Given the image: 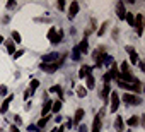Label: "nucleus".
Returning <instances> with one entry per match:
<instances>
[{"label": "nucleus", "mask_w": 145, "mask_h": 132, "mask_svg": "<svg viewBox=\"0 0 145 132\" xmlns=\"http://www.w3.org/2000/svg\"><path fill=\"white\" fill-rule=\"evenodd\" d=\"M61 38H63V31H61V29L56 31V28H50V31H48V40H50L53 45H58V43L61 41Z\"/></svg>", "instance_id": "f257e3e1"}, {"label": "nucleus", "mask_w": 145, "mask_h": 132, "mask_svg": "<svg viewBox=\"0 0 145 132\" xmlns=\"http://www.w3.org/2000/svg\"><path fill=\"white\" fill-rule=\"evenodd\" d=\"M133 26L137 28V34L142 36V34H143V14H137V16H135Z\"/></svg>", "instance_id": "f03ea898"}, {"label": "nucleus", "mask_w": 145, "mask_h": 132, "mask_svg": "<svg viewBox=\"0 0 145 132\" xmlns=\"http://www.w3.org/2000/svg\"><path fill=\"white\" fill-rule=\"evenodd\" d=\"M123 100L128 105H140L142 103V98L137 96V94H123Z\"/></svg>", "instance_id": "7ed1b4c3"}, {"label": "nucleus", "mask_w": 145, "mask_h": 132, "mask_svg": "<svg viewBox=\"0 0 145 132\" xmlns=\"http://www.w3.org/2000/svg\"><path fill=\"white\" fill-rule=\"evenodd\" d=\"M109 96H111V112L116 113L118 112V106H120V94L116 91H113Z\"/></svg>", "instance_id": "20e7f679"}, {"label": "nucleus", "mask_w": 145, "mask_h": 132, "mask_svg": "<svg viewBox=\"0 0 145 132\" xmlns=\"http://www.w3.org/2000/svg\"><path fill=\"white\" fill-rule=\"evenodd\" d=\"M101 117H103V112H101V113H97V115L94 117V122H92V130H91V132H99V130H101V127H103Z\"/></svg>", "instance_id": "39448f33"}, {"label": "nucleus", "mask_w": 145, "mask_h": 132, "mask_svg": "<svg viewBox=\"0 0 145 132\" xmlns=\"http://www.w3.org/2000/svg\"><path fill=\"white\" fill-rule=\"evenodd\" d=\"M39 69L43 72H48V74H53L56 69H58V63H41L39 65Z\"/></svg>", "instance_id": "423d86ee"}, {"label": "nucleus", "mask_w": 145, "mask_h": 132, "mask_svg": "<svg viewBox=\"0 0 145 132\" xmlns=\"http://www.w3.org/2000/svg\"><path fill=\"white\" fill-rule=\"evenodd\" d=\"M79 12V2H72L70 4V9H68V19H74Z\"/></svg>", "instance_id": "0eeeda50"}, {"label": "nucleus", "mask_w": 145, "mask_h": 132, "mask_svg": "<svg viewBox=\"0 0 145 132\" xmlns=\"http://www.w3.org/2000/svg\"><path fill=\"white\" fill-rule=\"evenodd\" d=\"M56 58H58V53L56 51H51L48 55H43V63H53Z\"/></svg>", "instance_id": "6e6552de"}, {"label": "nucleus", "mask_w": 145, "mask_h": 132, "mask_svg": "<svg viewBox=\"0 0 145 132\" xmlns=\"http://www.w3.org/2000/svg\"><path fill=\"white\" fill-rule=\"evenodd\" d=\"M104 53H101V50H97V51H94V60H96V65L97 67H103V62H104Z\"/></svg>", "instance_id": "1a4fd4ad"}, {"label": "nucleus", "mask_w": 145, "mask_h": 132, "mask_svg": "<svg viewBox=\"0 0 145 132\" xmlns=\"http://www.w3.org/2000/svg\"><path fill=\"white\" fill-rule=\"evenodd\" d=\"M116 14H118L120 19H125L126 11H125V4H123V2H118V5H116Z\"/></svg>", "instance_id": "9d476101"}, {"label": "nucleus", "mask_w": 145, "mask_h": 132, "mask_svg": "<svg viewBox=\"0 0 145 132\" xmlns=\"http://www.w3.org/2000/svg\"><path fill=\"white\" fill-rule=\"evenodd\" d=\"M86 88H87V89H94V88H96V79H94L92 74H89V76L86 77Z\"/></svg>", "instance_id": "9b49d317"}, {"label": "nucleus", "mask_w": 145, "mask_h": 132, "mask_svg": "<svg viewBox=\"0 0 145 132\" xmlns=\"http://www.w3.org/2000/svg\"><path fill=\"white\" fill-rule=\"evenodd\" d=\"M114 129L118 130V132H123L125 130V122H123V118L118 115L116 117V120H114Z\"/></svg>", "instance_id": "f8f14e48"}, {"label": "nucleus", "mask_w": 145, "mask_h": 132, "mask_svg": "<svg viewBox=\"0 0 145 132\" xmlns=\"http://www.w3.org/2000/svg\"><path fill=\"white\" fill-rule=\"evenodd\" d=\"M89 74H91V67H89V65H82V69L79 71V77L80 79H86Z\"/></svg>", "instance_id": "ddd939ff"}, {"label": "nucleus", "mask_w": 145, "mask_h": 132, "mask_svg": "<svg viewBox=\"0 0 145 132\" xmlns=\"http://www.w3.org/2000/svg\"><path fill=\"white\" fill-rule=\"evenodd\" d=\"M109 94H111V88H109V84H104V88H103V91H101V98L104 100V103H106V100L109 98Z\"/></svg>", "instance_id": "4468645a"}, {"label": "nucleus", "mask_w": 145, "mask_h": 132, "mask_svg": "<svg viewBox=\"0 0 145 132\" xmlns=\"http://www.w3.org/2000/svg\"><path fill=\"white\" fill-rule=\"evenodd\" d=\"M77 48H79V51H80V53H87V50H89V43H87V38H84Z\"/></svg>", "instance_id": "2eb2a0df"}, {"label": "nucleus", "mask_w": 145, "mask_h": 132, "mask_svg": "<svg viewBox=\"0 0 145 132\" xmlns=\"http://www.w3.org/2000/svg\"><path fill=\"white\" fill-rule=\"evenodd\" d=\"M51 103H53V101L50 100V101H46V103L43 105V110H41V115H43V117H48V113L51 112Z\"/></svg>", "instance_id": "dca6fc26"}, {"label": "nucleus", "mask_w": 145, "mask_h": 132, "mask_svg": "<svg viewBox=\"0 0 145 132\" xmlns=\"http://www.w3.org/2000/svg\"><path fill=\"white\" fill-rule=\"evenodd\" d=\"M84 118V110L82 108H77V112H75V117H74V123L77 125V123H80V120Z\"/></svg>", "instance_id": "f3484780"}, {"label": "nucleus", "mask_w": 145, "mask_h": 132, "mask_svg": "<svg viewBox=\"0 0 145 132\" xmlns=\"http://www.w3.org/2000/svg\"><path fill=\"white\" fill-rule=\"evenodd\" d=\"M10 101H12V96H7V98H5V101L2 103V106H0V112H2V113H5V112L9 110V105H10Z\"/></svg>", "instance_id": "a211bd4d"}, {"label": "nucleus", "mask_w": 145, "mask_h": 132, "mask_svg": "<svg viewBox=\"0 0 145 132\" xmlns=\"http://www.w3.org/2000/svg\"><path fill=\"white\" fill-rule=\"evenodd\" d=\"M5 46H7V51L12 55V53H16V46H14V41L12 40H7L5 41Z\"/></svg>", "instance_id": "6ab92c4d"}, {"label": "nucleus", "mask_w": 145, "mask_h": 132, "mask_svg": "<svg viewBox=\"0 0 145 132\" xmlns=\"http://www.w3.org/2000/svg\"><path fill=\"white\" fill-rule=\"evenodd\" d=\"M61 110V101L58 100V101H55V103H51V112L53 113H58Z\"/></svg>", "instance_id": "aec40b11"}, {"label": "nucleus", "mask_w": 145, "mask_h": 132, "mask_svg": "<svg viewBox=\"0 0 145 132\" xmlns=\"http://www.w3.org/2000/svg\"><path fill=\"white\" fill-rule=\"evenodd\" d=\"M77 94H79V98H86L87 96V89L82 88V86H77Z\"/></svg>", "instance_id": "412c9836"}, {"label": "nucleus", "mask_w": 145, "mask_h": 132, "mask_svg": "<svg viewBox=\"0 0 145 132\" xmlns=\"http://www.w3.org/2000/svg\"><path fill=\"white\" fill-rule=\"evenodd\" d=\"M125 19H126V22H128L130 26H133V22H135V16H133L131 12H126V16H125Z\"/></svg>", "instance_id": "4be33fe9"}, {"label": "nucleus", "mask_w": 145, "mask_h": 132, "mask_svg": "<svg viewBox=\"0 0 145 132\" xmlns=\"http://www.w3.org/2000/svg\"><path fill=\"white\" fill-rule=\"evenodd\" d=\"M128 125H130V127H135V125H138V117H137V115L130 117V118H128Z\"/></svg>", "instance_id": "5701e85b"}, {"label": "nucleus", "mask_w": 145, "mask_h": 132, "mask_svg": "<svg viewBox=\"0 0 145 132\" xmlns=\"http://www.w3.org/2000/svg\"><path fill=\"white\" fill-rule=\"evenodd\" d=\"M38 88H39V81H38V79H33V81H31V88H29V91L33 93V91H36Z\"/></svg>", "instance_id": "b1692460"}, {"label": "nucleus", "mask_w": 145, "mask_h": 132, "mask_svg": "<svg viewBox=\"0 0 145 132\" xmlns=\"http://www.w3.org/2000/svg\"><path fill=\"white\" fill-rule=\"evenodd\" d=\"M48 122H50V115H48V117H41V120L38 122V127L41 129V127H44V125H46Z\"/></svg>", "instance_id": "393cba45"}, {"label": "nucleus", "mask_w": 145, "mask_h": 132, "mask_svg": "<svg viewBox=\"0 0 145 132\" xmlns=\"http://www.w3.org/2000/svg\"><path fill=\"white\" fill-rule=\"evenodd\" d=\"M72 53H74V55H72V58H74V60H80V51H79V48L77 46H74V51H72Z\"/></svg>", "instance_id": "a878e982"}, {"label": "nucleus", "mask_w": 145, "mask_h": 132, "mask_svg": "<svg viewBox=\"0 0 145 132\" xmlns=\"http://www.w3.org/2000/svg\"><path fill=\"white\" fill-rule=\"evenodd\" d=\"M126 72H130V63L128 62H123L121 63V74H126Z\"/></svg>", "instance_id": "bb28decb"}, {"label": "nucleus", "mask_w": 145, "mask_h": 132, "mask_svg": "<svg viewBox=\"0 0 145 132\" xmlns=\"http://www.w3.org/2000/svg\"><path fill=\"white\" fill-rule=\"evenodd\" d=\"M12 40H14V43H21V41H22V38H21V34H19L17 31L12 33Z\"/></svg>", "instance_id": "cd10ccee"}, {"label": "nucleus", "mask_w": 145, "mask_h": 132, "mask_svg": "<svg viewBox=\"0 0 145 132\" xmlns=\"http://www.w3.org/2000/svg\"><path fill=\"white\" fill-rule=\"evenodd\" d=\"M130 62H131V63H138V55H137V51H131V53H130Z\"/></svg>", "instance_id": "c85d7f7f"}, {"label": "nucleus", "mask_w": 145, "mask_h": 132, "mask_svg": "<svg viewBox=\"0 0 145 132\" xmlns=\"http://www.w3.org/2000/svg\"><path fill=\"white\" fill-rule=\"evenodd\" d=\"M106 28H108V22H104V24H103V26H101V29H99V31H97V36H103V34H104V33H106Z\"/></svg>", "instance_id": "c756f323"}, {"label": "nucleus", "mask_w": 145, "mask_h": 132, "mask_svg": "<svg viewBox=\"0 0 145 132\" xmlns=\"http://www.w3.org/2000/svg\"><path fill=\"white\" fill-rule=\"evenodd\" d=\"M60 91H61L60 86H53V88H50V93H60Z\"/></svg>", "instance_id": "7c9ffc66"}, {"label": "nucleus", "mask_w": 145, "mask_h": 132, "mask_svg": "<svg viewBox=\"0 0 145 132\" xmlns=\"http://www.w3.org/2000/svg\"><path fill=\"white\" fill-rule=\"evenodd\" d=\"M7 94V88L5 86H0V96H5Z\"/></svg>", "instance_id": "2f4dec72"}, {"label": "nucleus", "mask_w": 145, "mask_h": 132, "mask_svg": "<svg viewBox=\"0 0 145 132\" xmlns=\"http://www.w3.org/2000/svg\"><path fill=\"white\" fill-rule=\"evenodd\" d=\"M22 55H24V50H19V51L14 53V58H19V57H22Z\"/></svg>", "instance_id": "473e14b6"}, {"label": "nucleus", "mask_w": 145, "mask_h": 132, "mask_svg": "<svg viewBox=\"0 0 145 132\" xmlns=\"http://www.w3.org/2000/svg\"><path fill=\"white\" fill-rule=\"evenodd\" d=\"M58 9H60V11L65 9V0H60V2H58Z\"/></svg>", "instance_id": "72a5a7b5"}, {"label": "nucleus", "mask_w": 145, "mask_h": 132, "mask_svg": "<svg viewBox=\"0 0 145 132\" xmlns=\"http://www.w3.org/2000/svg\"><path fill=\"white\" fill-rule=\"evenodd\" d=\"M79 132H87V125H84V123H82V125L79 127Z\"/></svg>", "instance_id": "f704fd0d"}, {"label": "nucleus", "mask_w": 145, "mask_h": 132, "mask_svg": "<svg viewBox=\"0 0 145 132\" xmlns=\"http://www.w3.org/2000/svg\"><path fill=\"white\" fill-rule=\"evenodd\" d=\"M12 7H16V2H7V9H12Z\"/></svg>", "instance_id": "c9c22d12"}, {"label": "nucleus", "mask_w": 145, "mask_h": 132, "mask_svg": "<svg viewBox=\"0 0 145 132\" xmlns=\"http://www.w3.org/2000/svg\"><path fill=\"white\" fill-rule=\"evenodd\" d=\"M138 67H140V71H145V63L143 62H138Z\"/></svg>", "instance_id": "e433bc0d"}, {"label": "nucleus", "mask_w": 145, "mask_h": 132, "mask_svg": "<svg viewBox=\"0 0 145 132\" xmlns=\"http://www.w3.org/2000/svg\"><path fill=\"white\" fill-rule=\"evenodd\" d=\"M31 94H33V93H31V91H29V89H27V91H26V94H24V98H26V100H27V98H29V96H31Z\"/></svg>", "instance_id": "4c0bfd02"}, {"label": "nucleus", "mask_w": 145, "mask_h": 132, "mask_svg": "<svg viewBox=\"0 0 145 132\" xmlns=\"http://www.w3.org/2000/svg\"><path fill=\"white\" fill-rule=\"evenodd\" d=\"M10 132H19V129H17L16 125H12V127H10Z\"/></svg>", "instance_id": "58836bf2"}, {"label": "nucleus", "mask_w": 145, "mask_h": 132, "mask_svg": "<svg viewBox=\"0 0 145 132\" xmlns=\"http://www.w3.org/2000/svg\"><path fill=\"white\" fill-rule=\"evenodd\" d=\"M56 132H65V129H63V125H61V127H60V129H58Z\"/></svg>", "instance_id": "ea45409f"}, {"label": "nucleus", "mask_w": 145, "mask_h": 132, "mask_svg": "<svg viewBox=\"0 0 145 132\" xmlns=\"http://www.w3.org/2000/svg\"><path fill=\"white\" fill-rule=\"evenodd\" d=\"M2 41H4V36H0V43H2Z\"/></svg>", "instance_id": "a19ab883"}]
</instances>
